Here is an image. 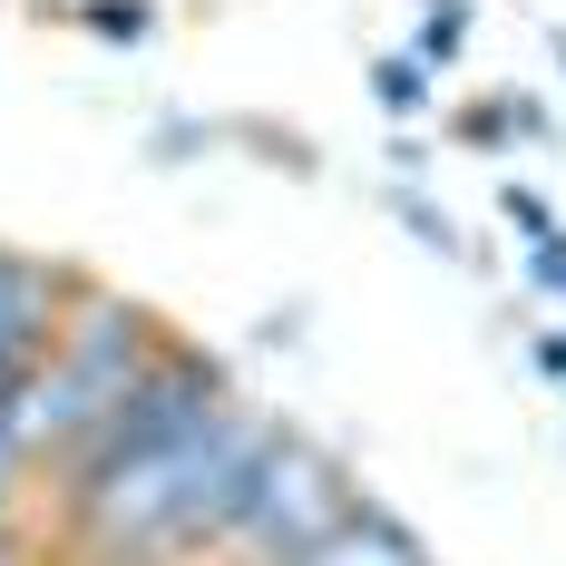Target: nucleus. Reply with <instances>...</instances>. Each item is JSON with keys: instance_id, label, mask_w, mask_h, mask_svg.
<instances>
[{"instance_id": "obj_1", "label": "nucleus", "mask_w": 566, "mask_h": 566, "mask_svg": "<svg viewBox=\"0 0 566 566\" xmlns=\"http://www.w3.org/2000/svg\"><path fill=\"white\" fill-rule=\"evenodd\" d=\"M167 342L176 333L157 323V303H137V293H117V283H78V303H69V323H59L40 381L20 391L30 459L59 479V469L78 459V440H98V420L147 381V361H157Z\"/></svg>"}, {"instance_id": "obj_2", "label": "nucleus", "mask_w": 566, "mask_h": 566, "mask_svg": "<svg viewBox=\"0 0 566 566\" xmlns=\"http://www.w3.org/2000/svg\"><path fill=\"white\" fill-rule=\"evenodd\" d=\"M352 509H361V479L323 440L283 430L254 469V489H244V509H234V537L216 566H313L352 527Z\"/></svg>"}, {"instance_id": "obj_3", "label": "nucleus", "mask_w": 566, "mask_h": 566, "mask_svg": "<svg viewBox=\"0 0 566 566\" xmlns=\"http://www.w3.org/2000/svg\"><path fill=\"white\" fill-rule=\"evenodd\" d=\"M226 400H234L226 361H216V352H196V342L176 333L167 352L147 361V381H137V391L98 420V440H78V459L50 479L59 509H69V499H88V489H98V479H117V469H137V459H157V450H176V440H196V430H206Z\"/></svg>"}, {"instance_id": "obj_4", "label": "nucleus", "mask_w": 566, "mask_h": 566, "mask_svg": "<svg viewBox=\"0 0 566 566\" xmlns=\"http://www.w3.org/2000/svg\"><path fill=\"white\" fill-rule=\"evenodd\" d=\"M283 410H264V400H226L196 440H186V459H176V509H167V537H157V557L167 566H216L234 537V509H244V489H254V469H264V450H274Z\"/></svg>"}, {"instance_id": "obj_5", "label": "nucleus", "mask_w": 566, "mask_h": 566, "mask_svg": "<svg viewBox=\"0 0 566 566\" xmlns=\"http://www.w3.org/2000/svg\"><path fill=\"white\" fill-rule=\"evenodd\" d=\"M78 283L88 274L0 244V410L40 381V361H50V342H59V323H69V303H78Z\"/></svg>"}, {"instance_id": "obj_6", "label": "nucleus", "mask_w": 566, "mask_h": 566, "mask_svg": "<svg viewBox=\"0 0 566 566\" xmlns=\"http://www.w3.org/2000/svg\"><path fill=\"white\" fill-rule=\"evenodd\" d=\"M313 566H440V557L410 537V517H391L381 499H361V509H352V527H342Z\"/></svg>"}, {"instance_id": "obj_7", "label": "nucleus", "mask_w": 566, "mask_h": 566, "mask_svg": "<svg viewBox=\"0 0 566 566\" xmlns=\"http://www.w3.org/2000/svg\"><path fill=\"white\" fill-rule=\"evenodd\" d=\"M459 50H469V0H420V40H410V59H420V69H450Z\"/></svg>"}, {"instance_id": "obj_8", "label": "nucleus", "mask_w": 566, "mask_h": 566, "mask_svg": "<svg viewBox=\"0 0 566 566\" xmlns=\"http://www.w3.org/2000/svg\"><path fill=\"white\" fill-rule=\"evenodd\" d=\"M371 88H381V108H391L400 127L440 108V98H430V69H420V59H371Z\"/></svg>"}, {"instance_id": "obj_9", "label": "nucleus", "mask_w": 566, "mask_h": 566, "mask_svg": "<svg viewBox=\"0 0 566 566\" xmlns=\"http://www.w3.org/2000/svg\"><path fill=\"white\" fill-rule=\"evenodd\" d=\"M78 20H88V40H108V50H137V40L157 30V10H147V0H88Z\"/></svg>"}, {"instance_id": "obj_10", "label": "nucleus", "mask_w": 566, "mask_h": 566, "mask_svg": "<svg viewBox=\"0 0 566 566\" xmlns=\"http://www.w3.org/2000/svg\"><path fill=\"white\" fill-rule=\"evenodd\" d=\"M30 469H40V459H30L20 400H10V410H0V517H20V489H30Z\"/></svg>"}, {"instance_id": "obj_11", "label": "nucleus", "mask_w": 566, "mask_h": 566, "mask_svg": "<svg viewBox=\"0 0 566 566\" xmlns=\"http://www.w3.org/2000/svg\"><path fill=\"white\" fill-rule=\"evenodd\" d=\"M499 216H509L527 244H547V234H557V216H547V196H537V186H499Z\"/></svg>"}, {"instance_id": "obj_12", "label": "nucleus", "mask_w": 566, "mask_h": 566, "mask_svg": "<svg viewBox=\"0 0 566 566\" xmlns=\"http://www.w3.org/2000/svg\"><path fill=\"white\" fill-rule=\"evenodd\" d=\"M400 226L420 234V244H430V254H459V226H450V216H430V206H420V196H400Z\"/></svg>"}, {"instance_id": "obj_13", "label": "nucleus", "mask_w": 566, "mask_h": 566, "mask_svg": "<svg viewBox=\"0 0 566 566\" xmlns=\"http://www.w3.org/2000/svg\"><path fill=\"white\" fill-rule=\"evenodd\" d=\"M527 274H537V283H547V293L566 303V234H547V244H527Z\"/></svg>"}, {"instance_id": "obj_14", "label": "nucleus", "mask_w": 566, "mask_h": 566, "mask_svg": "<svg viewBox=\"0 0 566 566\" xmlns=\"http://www.w3.org/2000/svg\"><path fill=\"white\" fill-rule=\"evenodd\" d=\"M78 566H167V557H127V547H78Z\"/></svg>"}, {"instance_id": "obj_15", "label": "nucleus", "mask_w": 566, "mask_h": 566, "mask_svg": "<svg viewBox=\"0 0 566 566\" xmlns=\"http://www.w3.org/2000/svg\"><path fill=\"white\" fill-rule=\"evenodd\" d=\"M537 371H557V381H566V333H537Z\"/></svg>"}, {"instance_id": "obj_16", "label": "nucleus", "mask_w": 566, "mask_h": 566, "mask_svg": "<svg viewBox=\"0 0 566 566\" xmlns=\"http://www.w3.org/2000/svg\"><path fill=\"white\" fill-rule=\"evenodd\" d=\"M0 566H20V517H0Z\"/></svg>"}, {"instance_id": "obj_17", "label": "nucleus", "mask_w": 566, "mask_h": 566, "mask_svg": "<svg viewBox=\"0 0 566 566\" xmlns=\"http://www.w3.org/2000/svg\"><path fill=\"white\" fill-rule=\"evenodd\" d=\"M557 59H566V30H557Z\"/></svg>"}]
</instances>
